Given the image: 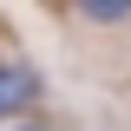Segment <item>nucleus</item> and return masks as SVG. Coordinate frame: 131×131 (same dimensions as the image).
<instances>
[{
	"mask_svg": "<svg viewBox=\"0 0 131 131\" xmlns=\"http://www.w3.org/2000/svg\"><path fill=\"white\" fill-rule=\"evenodd\" d=\"M33 98H39V72H33V66H13V59H0V118L26 112Z\"/></svg>",
	"mask_w": 131,
	"mask_h": 131,
	"instance_id": "obj_1",
	"label": "nucleus"
},
{
	"mask_svg": "<svg viewBox=\"0 0 131 131\" xmlns=\"http://www.w3.org/2000/svg\"><path fill=\"white\" fill-rule=\"evenodd\" d=\"M79 13H85V20H98V26H118V20L131 13V0H79Z\"/></svg>",
	"mask_w": 131,
	"mask_h": 131,
	"instance_id": "obj_2",
	"label": "nucleus"
}]
</instances>
